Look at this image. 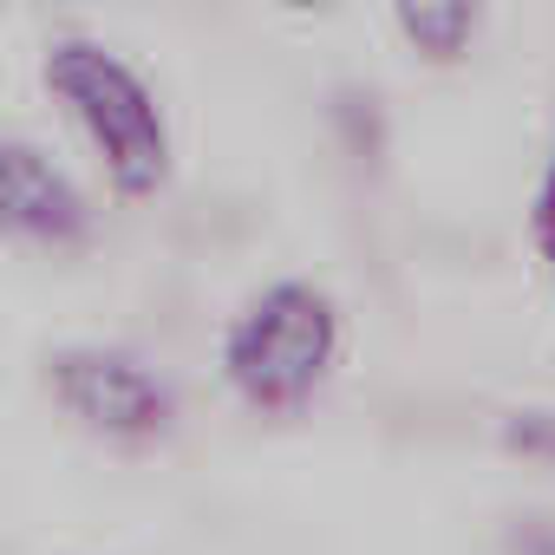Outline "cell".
Listing matches in <instances>:
<instances>
[{"instance_id":"obj_1","label":"cell","mask_w":555,"mask_h":555,"mask_svg":"<svg viewBox=\"0 0 555 555\" xmlns=\"http://www.w3.org/2000/svg\"><path fill=\"white\" fill-rule=\"evenodd\" d=\"M40 79L73 112V125L86 131V144L99 151V164H105V177L125 203L164 190V177H170V118H164L151 79L125 53H112L92 34H60L47 47Z\"/></svg>"},{"instance_id":"obj_2","label":"cell","mask_w":555,"mask_h":555,"mask_svg":"<svg viewBox=\"0 0 555 555\" xmlns=\"http://www.w3.org/2000/svg\"><path fill=\"white\" fill-rule=\"evenodd\" d=\"M340 360V301L321 282H268L222 327V379L255 412H301Z\"/></svg>"},{"instance_id":"obj_3","label":"cell","mask_w":555,"mask_h":555,"mask_svg":"<svg viewBox=\"0 0 555 555\" xmlns=\"http://www.w3.org/2000/svg\"><path fill=\"white\" fill-rule=\"evenodd\" d=\"M47 386L86 431H99L112 444H151L177 425L170 379L151 360H138L131 347H99V340L60 347L47 360Z\"/></svg>"},{"instance_id":"obj_4","label":"cell","mask_w":555,"mask_h":555,"mask_svg":"<svg viewBox=\"0 0 555 555\" xmlns=\"http://www.w3.org/2000/svg\"><path fill=\"white\" fill-rule=\"evenodd\" d=\"M0 235L27 248H79L92 235L86 190L34 138H0Z\"/></svg>"},{"instance_id":"obj_5","label":"cell","mask_w":555,"mask_h":555,"mask_svg":"<svg viewBox=\"0 0 555 555\" xmlns=\"http://www.w3.org/2000/svg\"><path fill=\"white\" fill-rule=\"evenodd\" d=\"M399 34L425 53V60H457L470 40H477V8H464V0H405V8L392 14Z\"/></svg>"},{"instance_id":"obj_6","label":"cell","mask_w":555,"mask_h":555,"mask_svg":"<svg viewBox=\"0 0 555 555\" xmlns=\"http://www.w3.org/2000/svg\"><path fill=\"white\" fill-rule=\"evenodd\" d=\"M529 235H535V255H542V274L555 288V144H548V170L535 183V209H529Z\"/></svg>"},{"instance_id":"obj_7","label":"cell","mask_w":555,"mask_h":555,"mask_svg":"<svg viewBox=\"0 0 555 555\" xmlns=\"http://www.w3.org/2000/svg\"><path fill=\"white\" fill-rule=\"evenodd\" d=\"M503 444L522 451V457L555 464V412H516V418L503 425Z\"/></svg>"}]
</instances>
